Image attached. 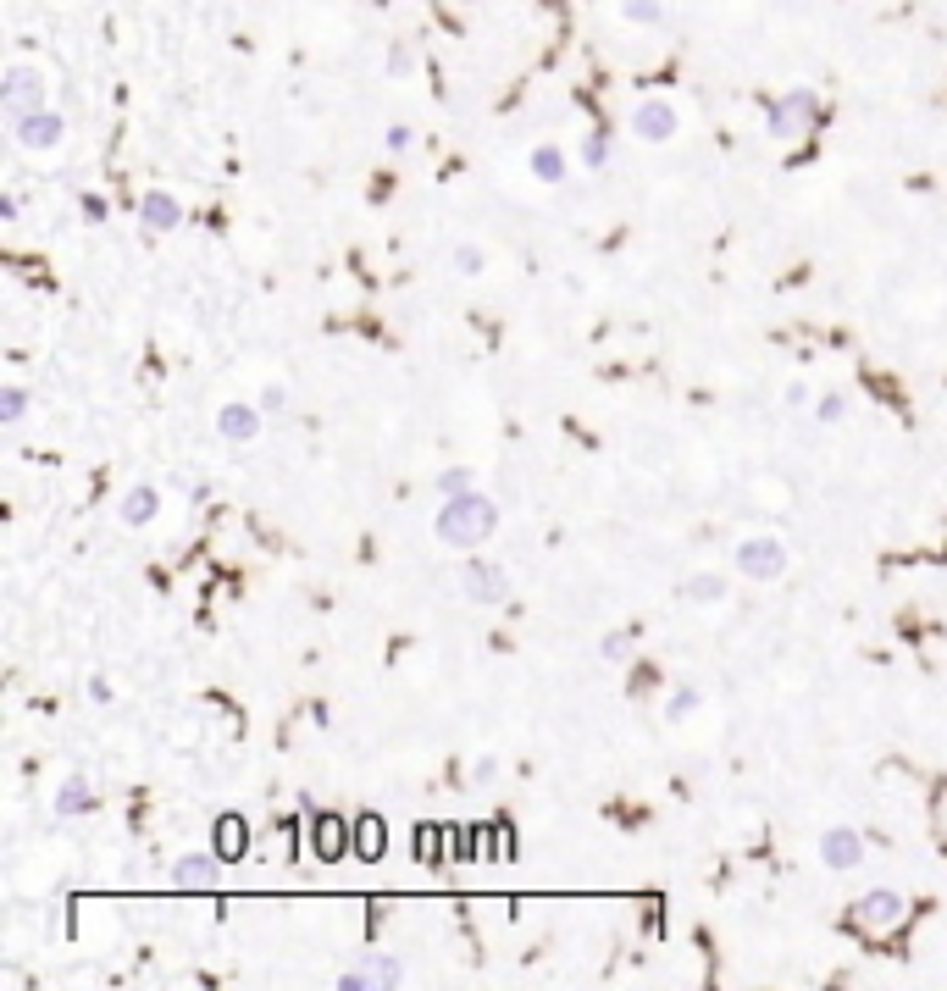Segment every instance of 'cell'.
Returning <instances> with one entry per match:
<instances>
[{
    "label": "cell",
    "instance_id": "cell-3",
    "mask_svg": "<svg viewBox=\"0 0 947 991\" xmlns=\"http://www.w3.org/2000/svg\"><path fill=\"white\" fill-rule=\"evenodd\" d=\"M732 565L748 582H781V576H787V543L765 538V532H759V538H743L737 554H732Z\"/></svg>",
    "mask_w": 947,
    "mask_h": 991
},
{
    "label": "cell",
    "instance_id": "cell-34",
    "mask_svg": "<svg viewBox=\"0 0 947 991\" xmlns=\"http://www.w3.org/2000/svg\"><path fill=\"white\" fill-rule=\"evenodd\" d=\"M809 399H815V394H809V388H804V383H792V388H787V405H792V410H804V405H809Z\"/></svg>",
    "mask_w": 947,
    "mask_h": 991
},
{
    "label": "cell",
    "instance_id": "cell-2",
    "mask_svg": "<svg viewBox=\"0 0 947 991\" xmlns=\"http://www.w3.org/2000/svg\"><path fill=\"white\" fill-rule=\"evenodd\" d=\"M50 106V84H45V72L39 67H6V78H0V111L6 117H28V111Z\"/></svg>",
    "mask_w": 947,
    "mask_h": 991
},
{
    "label": "cell",
    "instance_id": "cell-21",
    "mask_svg": "<svg viewBox=\"0 0 947 991\" xmlns=\"http://www.w3.org/2000/svg\"><path fill=\"white\" fill-rule=\"evenodd\" d=\"M438 493H444V499H460V493H477V471H471V466H449L444 477H438Z\"/></svg>",
    "mask_w": 947,
    "mask_h": 991
},
{
    "label": "cell",
    "instance_id": "cell-7",
    "mask_svg": "<svg viewBox=\"0 0 947 991\" xmlns=\"http://www.w3.org/2000/svg\"><path fill=\"white\" fill-rule=\"evenodd\" d=\"M405 986V964L388 953H372V958H360V969H349V975H338V991H399Z\"/></svg>",
    "mask_w": 947,
    "mask_h": 991
},
{
    "label": "cell",
    "instance_id": "cell-27",
    "mask_svg": "<svg viewBox=\"0 0 947 991\" xmlns=\"http://www.w3.org/2000/svg\"><path fill=\"white\" fill-rule=\"evenodd\" d=\"M599 654L610 659V665H621V659L632 654V637H626V632H610V637H604V643H599Z\"/></svg>",
    "mask_w": 947,
    "mask_h": 991
},
{
    "label": "cell",
    "instance_id": "cell-22",
    "mask_svg": "<svg viewBox=\"0 0 947 991\" xmlns=\"http://www.w3.org/2000/svg\"><path fill=\"white\" fill-rule=\"evenodd\" d=\"M815 416H820V427H837V421L848 416V399H842V388H826V394L815 399Z\"/></svg>",
    "mask_w": 947,
    "mask_h": 991
},
{
    "label": "cell",
    "instance_id": "cell-13",
    "mask_svg": "<svg viewBox=\"0 0 947 991\" xmlns=\"http://www.w3.org/2000/svg\"><path fill=\"white\" fill-rule=\"evenodd\" d=\"M117 515H122V526H150L161 515V493L150 488V482H133V488L122 493Z\"/></svg>",
    "mask_w": 947,
    "mask_h": 991
},
{
    "label": "cell",
    "instance_id": "cell-16",
    "mask_svg": "<svg viewBox=\"0 0 947 991\" xmlns=\"http://www.w3.org/2000/svg\"><path fill=\"white\" fill-rule=\"evenodd\" d=\"M682 598H687V604H720V598H726V576H715V571L687 576V582H682Z\"/></svg>",
    "mask_w": 947,
    "mask_h": 991
},
{
    "label": "cell",
    "instance_id": "cell-11",
    "mask_svg": "<svg viewBox=\"0 0 947 991\" xmlns=\"http://www.w3.org/2000/svg\"><path fill=\"white\" fill-rule=\"evenodd\" d=\"M216 432H222L228 443H255L266 432V410L261 405H239V399H233V405L216 410Z\"/></svg>",
    "mask_w": 947,
    "mask_h": 991
},
{
    "label": "cell",
    "instance_id": "cell-25",
    "mask_svg": "<svg viewBox=\"0 0 947 991\" xmlns=\"http://www.w3.org/2000/svg\"><path fill=\"white\" fill-rule=\"evenodd\" d=\"M255 405H261L266 416H283V410H288V388L283 383H266L261 394H255Z\"/></svg>",
    "mask_w": 947,
    "mask_h": 991
},
{
    "label": "cell",
    "instance_id": "cell-30",
    "mask_svg": "<svg viewBox=\"0 0 947 991\" xmlns=\"http://www.w3.org/2000/svg\"><path fill=\"white\" fill-rule=\"evenodd\" d=\"M416 67V50L410 45H388V72H410Z\"/></svg>",
    "mask_w": 947,
    "mask_h": 991
},
{
    "label": "cell",
    "instance_id": "cell-24",
    "mask_svg": "<svg viewBox=\"0 0 947 991\" xmlns=\"http://www.w3.org/2000/svg\"><path fill=\"white\" fill-rule=\"evenodd\" d=\"M621 17H626V23H660L665 6H660V0H621Z\"/></svg>",
    "mask_w": 947,
    "mask_h": 991
},
{
    "label": "cell",
    "instance_id": "cell-20",
    "mask_svg": "<svg viewBox=\"0 0 947 991\" xmlns=\"http://www.w3.org/2000/svg\"><path fill=\"white\" fill-rule=\"evenodd\" d=\"M316 853H322V859H338V853H344V820H333V814L316 820Z\"/></svg>",
    "mask_w": 947,
    "mask_h": 991
},
{
    "label": "cell",
    "instance_id": "cell-6",
    "mask_svg": "<svg viewBox=\"0 0 947 991\" xmlns=\"http://www.w3.org/2000/svg\"><path fill=\"white\" fill-rule=\"evenodd\" d=\"M460 593L471 598V604H504L510 598V576H504V565H493V560H466L460 565Z\"/></svg>",
    "mask_w": 947,
    "mask_h": 991
},
{
    "label": "cell",
    "instance_id": "cell-15",
    "mask_svg": "<svg viewBox=\"0 0 947 991\" xmlns=\"http://www.w3.org/2000/svg\"><path fill=\"white\" fill-rule=\"evenodd\" d=\"M576 161H582V167H593V172L610 167V128H588V133H582V139H576Z\"/></svg>",
    "mask_w": 947,
    "mask_h": 991
},
{
    "label": "cell",
    "instance_id": "cell-14",
    "mask_svg": "<svg viewBox=\"0 0 947 991\" xmlns=\"http://www.w3.org/2000/svg\"><path fill=\"white\" fill-rule=\"evenodd\" d=\"M172 875H178L183 892H200V886H211L216 875H222V864H216L211 853H183V859L172 864Z\"/></svg>",
    "mask_w": 947,
    "mask_h": 991
},
{
    "label": "cell",
    "instance_id": "cell-1",
    "mask_svg": "<svg viewBox=\"0 0 947 991\" xmlns=\"http://www.w3.org/2000/svg\"><path fill=\"white\" fill-rule=\"evenodd\" d=\"M493 526H499V504L482 499V493H460V499H444L432 532H438L444 549H466L471 554V549H482V543L493 538Z\"/></svg>",
    "mask_w": 947,
    "mask_h": 991
},
{
    "label": "cell",
    "instance_id": "cell-5",
    "mask_svg": "<svg viewBox=\"0 0 947 991\" xmlns=\"http://www.w3.org/2000/svg\"><path fill=\"white\" fill-rule=\"evenodd\" d=\"M903 914H909V903H903V892H892V886H876V892H864V897H859V908H853V920H859L870 936L898 931Z\"/></svg>",
    "mask_w": 947,
    "mask_h": 991
},
{
    "label": "cell",
    "instance_id": "cell-17",
    "mask_svg": "<svg viewBox=\"0 0 947 991\" xmlns=\"http://www.w3.org/2000/svg\"><path fill=\"white\" fill-rule=\"evenodd\" d=\"M527 167H532V178H538V183H560L565 178V150H560V144H538Z\"/></svg>",
    "mask_w": 947,
    "mask_h": 991
},
{
    "label": "cell",
    "instance_id": "cell-33",
    "mask_svg": "<svg viewBox=\"0 0 947 991\" xmlns=\"http://www.w3.org/2000/svg\"><path fill=\"white\" fill-rule=\"evenodd\" d=\"M89 698H95V704H111V681L100 676V670L89 676Z\"/></svg>",
    "mask_w": 947,
    "mask_h": 991
},
{
    "label": "cell",
    "instance_id": "cell-29",
    "mask_svg": "<svg viewBox=\"0 0 947 991\" xmlns=\"http://www.w3.org/2000/svg\"><path fill=\"white\" fill-rule=\"evenodd\" d=\"M455 266H460L466 277H477L488 261H482V250H477V244H460V250H455Z\"/></svg>",
    "mask_w": 947,
    "mask_h": 991
},
{
    "label": "cell",
    "instance_id": "cell-19",
    "mask_svg": "<svg viewBox=\"0 0 947 991\" xmlns=\"http://www.w3.org/2000/svg\"><path fill=\"white\" fill-rule=\"evenodd\" d=\"M211 842H216V853H222V859H239V853H244V820H239V814L216 820V836H211Z\"/></svg>",
    "mask_w": 947,
    "mask_h": 991
},
{
    "label": "cell",
    "instance_id": "cell-23",
    "mask_svg": "<svg viewBox=\"0 0 947 991\" xmlns=\"http://www.w3.org/2000/svg\"><path fill=\"white\" fill-rule=\"evenodd\" d=\"M23 416H28V388H6V394H0V421L17 427Z\"/></svg>",
    "mask_w": 947,
    "mask_h": 991
},
{
    "label": "cell",
    "instance_id": "cell-18",
    "mask_svg": "<svg viewBox=\"0 0 947 991\" xmlns=\"http://www.w3.org/2000/svg\"><path fill=\"white\" fill-rule=\"evenodd\" d=\"M89 809H95L89 787L78 776H67V781H61V792H56V814H61V820H72V814H89Z\"/></svg>",
    "mask_w": 947,
    "mask_h": 991
},
{
    "label": "cell",
    "instance_id": "cell-31",
    "mask_svg": "<svg viewBox=\"0 0 947 991\" xmlns=\"http://www.w3.org/2000/svg\"><path fill=\"white\" fill-rule=\"evenodd\" d=\"M78 211H84V222H106V200H100V194H84V200H78Z\"/></svg>",
    "mask_w": 947,
    "mask_h": 991
},
{
    "label": "cell",
    "instance_id": "cell-10",
    "mask_svg": "<svg viewBox=\"0 0 947 991\" xmlns=\"http://www.w3.org/2000/svg\"><path fill=\"white\" fill-rule=\"evenodd\" d=\"M676 128H682V117H676L671 100H643V106L632 111V133H637V139H648V144L676 139Z\"/></svg>",
    "mask_w": 947,
    "mask_h": 991
},
{
    "label": "cell",
    "instance_id": "cell-8",
    "mask_svg": "<svg viewBox=\"0 0 947 991\" xmlns=\"http://www.w3.org/2000/svg\"><path fill=\"white\" fill-rule=\"evenodd\" d=\"M12 139L23 144V150H56V144L67 139V117H61L56 106H39V111H28V117H12Z\"/></svg>",
    "mask_w": 947,
    "mask_h": 991
},
{
    "label": "cell",
    "instance_id": "cell-26",
    "mask_svg": "<svg viewBox=\"0 0 947 991\" xmlns=\"http://www.w3.org/2000/svg\"><path fill=\"white\" fill-rule=\"evenodd\" d=\"M360 853H366V859H377V853H383V825H377V820H360Z\"/></svg>",
    "mask_w": 947,
    "mask_h": 991
},
{
    "label": "cell",
    "instance_id": "cell-28",
    "mask_svg": "<svg viewBox=\"0 0 947 991\" xmlns=\"http://www.w3.org/2000/svg\"><path fill=\"white\" fill-rule=\"evenodd\" d=\"M693 709H698V693H693V687H682V693L671 698V709H665V720H671V726H676V720H687V715H693Z\"/></svg>",
    "mask_w": 947,
    "mask_h": 991
},
{
    "label": "cell",
    "instance_id": "cell-32",
    "mask_svg": "<svg viewBox=\"0 0 947 991\" xmlns=\"http://www.w3.org/2000/svg\"><path fill=\"white\" fill-rule=\"evenodd\" d=\"M410 144H416V133H410L405 122H394V128H388V150H410Z\"/></svg>",
    "mask_w": 947,
    "mask_h": 991
},
{
    "label": "cell",
    "instance_id": "cell-4",
    "mask_svg": "<svg viewBox=\"0 0 947 991\" xmlns=\"http://www.w3.org/2000/svg\"><path fill=\"white\" fill-rule=\"evenodd\" d=\"M765 122H770V139H798L804 128H815V122H820V95H815V89H792V95L770 100Z\"/></svg>",
    "mask_w": 947,
    "mask_h": 991
},
{
    "label": "cell",
    "instance_id": "cell-9",
    "mask_svg": "<svg viewBox=\"0 0 947 991\" xmlns=\"http://www.w3.org/2000/svg\"><path fill=\"white\" fill-rule=\"evenodd\" d=\"M820 864L837 875L859 870L864 864V836L853 831V825H831V831H820Z\"/></svg>",
    "mask_w": 947,
    "mask_h": 991
},
{
    "label": "cell",
    "instance_id": "cell-12",
    "mask_svg": "<svg viewBox=\"0 0 947 991\" xmlns=\"http://www.w3.org/2000/svg\"><path fill=\"white\" fill-rule=\"evenodd\" d=\"M139 222H144V233H178V222H183V205L172 200L167 189H150L139 200Z\"/></svg>",
    "mask_w": 947,
    "mask_h": 991
}]
</instances>
